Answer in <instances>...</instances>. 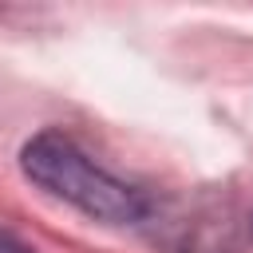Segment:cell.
I'll return each instance as SVG.
<instances>
[{"mask_svg":"<svg viewBox=\"0 0 253 253\" xmlns=\"http://www.w3.org/2000/svg\"><path fill=\"white\" fill-rule=\"evenodd\" d=\"M249 233H253V217H249Z\"/></svg>","mask_w":253,"mask_h":253,"instance_id":"277c9868","label":"cell"},{"mask_svg":"<svg viewBox=\"0 0 253 253\" xmlns=\"http://www.w3.org/2000/svg\"><path fill=\"white\" fill-rule=\"evenodd\" d=\"M0 253H36L28 241H20L16 233H8V229H0Z\"/></svg>","mask_w":253,"mask_h":253,"instance_id":"3957f363","label":"cell"},{"mask_svg":"<svg viewBox=\"0 0 253 253\" xmlns=\"http://www.w3.org/2000/svg\"><path fill=\"white\" fill-rule=\"evenodd\" d=\"M20 170L32 186L51 194L55 202H67L71 210L87 213L103 225H142L150 210V190L111 174L99 166L67 130H36L20 146Z\"/></svg>","mask_w":253,"mask_h":253,"instance_id":"6da1fadb","label":"cell"},{"mask_svg":"<svg viewBox=\"0 0 253 253\" xmlns=\"http://www.w3.org/2000/svg\"><path fill=\"white\" fill-rule=\"evenodd\" d=\"M138 229L162 253H237L241 249V213L233 198L217 190L150 194V210Z\"/></svg>","mask_w":253,"mask_h":253,"instance_id":"7a4b0ae2","label":"cell"}]
</instances>
